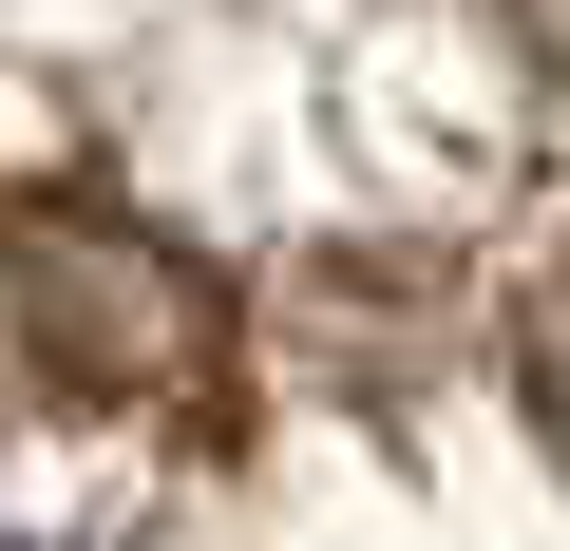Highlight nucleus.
I'll return each instance as SVG.
<instances>
[{"instance_id": "f257e3e1", "label": "nucleus", "mask_w": 570, "mask_h": 551, "mask_svg": "<svg viewBox=\"0 0 570 551\" xmlns=\"http://www.w3.org/2000/svg\"><path fill=\"white\" fill-rule=\"evenodd\" d=\"M0 343L58 400H153V419L228 400V286L96 190H0Z\"/></svg>"}, {"instance_id": "f03ea898", "label": "nucleus", "mask_w": 570, "mask_h": 551, "mask_svg": "<svg viewBox=\"0 0 570 551\" xmlns=\"http://www.w3.org/2000/svg\"><path fill=\"white\" fill-rule=\"evenodd\" d=\"M513 381H532V437L570 456V266L532 286V343H513Z\"/></svg>"}]
</instances>
